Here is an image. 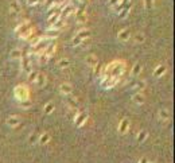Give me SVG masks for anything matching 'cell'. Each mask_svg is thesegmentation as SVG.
I'll use <instances>...</instances> for the list:
<instances>
[{
	"label": "cell",
	"instance_id": "obj_37",
	"mask_svg": "<svg viewBox=\"0 0 175 163\" xmlns=\"http://www.w3.org/2000/svg\"><path fill=\"white\" fill-rule=\"evenodd\" d=\"M36 74H38V73L32 70V72L30 73V74H28V82H30V84H35V80H36Z\"/></svg>",
	"mask_w": 175,
	"mask_h": 163
},
{
	"label": "cell",
	"instance_id": "obj_28",
	"mask_svg": "<svg viewBox=\"0 0 175 163\" xmlns=\"http://www.w3.org/2000/svg\"><path fill=\"white\" fill-rule=\"evenodd\" d=\"M48 142H50V135H48V133H43V135L39 136V140H38L39 144L44 146V144H47Z\"/></svg>",
	"mask_w": 175,
	"mask_h": 163
},
{
	"label": "cell",
	"instance_id": "obj_2",
	"mask_svg": "<svg viewBox=\"0 0 175 163\" xmlns=\"http://www.w3.org/2000/svg\"><path fill=\"white\" fill-rule=\"evenodd\" d=\"M15 35L19 36L20 39H24V40L31 39L32 35H34V28L31 27V23L30 22H22L20 24H18L15 28Z\"/></svg>",
	"mask_w": 175,
	"mask_h": 163
},
{
	"label": "cell",
	"instance_id": "obj_17",
	"mask_svg": "<svg viewBox=\"0 0 175 163\" xmlns=\"http://www.w3.org/2000/svg\"><path fill=\"white\" fill-rule=\"evenodd\" d=\"M66 26V23H65V20L62 18H59L54 24H51V26H48V28H53V30H62V28Z\"/></svg>",
	"mask_w": 175,
	"mask_h": 163
},
{
	"label": "cell",
	"instance_id": "obj_30",
	"mask_svg": "<svg viewBox=\"0 0 175 163\" xmlns=\"http://www.w3.org/2000/svg\"><path fill=\"white\" fill-rule=\"evenodd\" d=\"M61 18V12H57V14L48 16V26H51V24H54L57 20H58Z\"/></svg>",
	"mask_w": 175,
	"mask_h": 163
},
{
	"label": "cell",
	"instance_id": "obj_19",
	"mask_svg": "<svg viewBox=\"0 0 175 163\" xmlns=\"http://www.w3.org/2000/svg\"><path fill=\"white\" fill-rule=\"evenodd\" d=\"M48 61H50V57H48L46 53H39L38 54V63L42 65V66H44Z\"/></svg>",
	"mask_w": 175,
	"mask_h": 163
},
{
	"label": "cell",
	"instance_id": "obj_36",
	"mask_svg": "<svg viewBox=\"0 0 175 163\" xmlns=\"http://www.w3.org/2000/svg\"><path fill=\"white\" fill-rule=\"evenodd\" d=\"M19 104H20V107H22L23 109H28L31 107V100H24V101H19Z\"/></svg>",
	"mask_w": 175,
	"mask_h": 163
},
{
	"label": "cell",
	"instance_id": "obj_7",
	"mask_svg": "<svg viewBox=\"0 0 175 163\" xmlns=\"http://www.w3.org/2000/svg\"><path fill=\"white\" fill-rule=\"evenodd\" d=\"M88 119V113L86 112H78L77 113V116L74 117V124L76 127H82L85 124V121Z\"/></svg>",
	"mask_w": 175,
	"mask_h": 163
},
{
	"label": "cell",
	"instance_id": "obj_10",
	"mask_svg": "<svg viewBox=\"0 0 175 163\" xmlns=\"http://www.w3.org/2000/svg\"><path fill=\"white\" fill-rule=\"evenodd\" d=\"M20 11H22V8H20V4H19L18 0H12V2H10V12L12 15L14 16L19 15Z\"/></svg>",
	"mask_w": 175,
	"mask_h": 163
},
{
	"label": "cell",
	"instance_id": "obj_9",
	"mask_svg": "<svg viewBox=\"0 0 175 163\" xmlns=\"http://www.w3.org/2000/svg\"><path fill=\"white\" fill-rule=\"evenodd\" d=\"M132 85V89L135 92H143L145 88H147V82H145L144 80H139V81H133V82L131 84Z\"/></svg>",
	"mask_w": 175,
	"mask_h": 163
},
{
	"label": "cell",
	"instance_id": "obj_14",
	"mask_svg": "<svg viewBox=\"0 0 175 163\" xmlns=\"http://www.w3.org/2000/svg\"><path fill=\"white\" fill-rule=\"evenodd\" d=\"M132 101L136 105H143L145 103V96L143 95V92H136L135 95L132 96Z\"/></svg>",
	"mask_w": 175,
	"mask_h": 163
},
{
	"label": "cell",
	"instance_id": "obj_27",
	"mask_svg": "<svg viewBox=\"0 0 175 163\" xmlns=\"http://www.w3.org/2000/svg\"><path fill=\"white\" fill-rule=\"evenodd\" d=\"M166 73V66H163V65H158V68L154 70V76L155 77H162Z\"/></svg>",
	"mask_w": 175,
	"mask_h": 163
},
{
	"label": "cell",
	"instance_id": "obj_31",
	"mask_svg": "<svg viewBox=\"0 0 175 163\" xmlns=\"http://www.w3.org/2000/svg\"><path fill=\"white\" fill-rule=\"evenodd\" d=\"M158 115H159V119H162V120H168L170 119V113H168V111H166V109H160Z\"/></svg>",
	"mask_w": 175,
	"mask_h": 163
},
{
	"label": "cell",
	"instance_id": "obj_8",
	"mask_svg": "<svg viewBox=\"0 0 175 163\" xmlns=\"http://www.w3.org/2000/svg\"><path fill=\"white\" fill-rule=\"evenodd\" d=\"M77 8L73 6V4H67V6H65L62 10H61V18H67V16H70L71 14H74Z\"/></svg>",
	"mask_w": 175,
	"mask_h": 163
},
{
	"label": "cell",
	"instance_id": "obj_6",
	"mask_svg": "<svg viewBox=\"0 0 175 163\" xmlns=\"http://www.w3.org/2000/svg\"><path fill=\"white\" fill-rule=\"evenodd\" d=\"M22 70L26 73V74H30V73L32 72V66H31V61H30V58H28L27 55H22Z\"/></svg>",
	"mask_w": 175,
	"mask_h": 163
},
{
	"label": "cell",
	"instance_id": "obj_5",
	"mask_svg": "<svg viewBox=\"0 0 175 163\" xmlns=\"http://www.w3.org/2000/svg\"><path fill=\"white\" fill-rule=\"evenodd\" d=\"M89 36H90V31H89L88 28H85V30H82V31H78V32L76 34L74 38L71 39V46H73V47L80 46V44L82 43V40L88 39Z\"/></svg>",
	"mask_w": 175,
	"mask_h": 163
},
{
	"label": "cell",
	"instance_id": "obj_11",
	"mask_svg": "<svg viewBox=\"0 0 175 163\" xmlns=\"http://www.w3.org/2000/svg\"><path fill=\"white\" fill-rule=\"evenodd\" d=\"M59 92L62 93V95H65V96H70L71 93H73V86H71V84H69V82L61 84V85H59Z\"/></svg>",
	"mask_w": 175,
	"mask_h": 163
},
{
	"label": "cell",
	"instance_id": "obj_3",
	"mask_svg": "<svg viewBox=\"0 0 175 163\" xmlns=\"http://www.w3.org/2000/svg\"><path fill=\"white\" fill-rule=\"evenodd\" d=\"M30 89H28L26 85H18L14 89V96L18 101H24V100H30Z\"/></svg>",
	"mask_w": 175,
	"mask_h": 163
},
{
	"label": "cell",
	"instance_id": "obj_13",
	"mask_svg": "<svg viewBox=\"0 0 175 163\" xmlns=\"http://www.w3.org/2000/svg\"><path fill=\"white\" fill-rule=\"evenodd\" d=\"M131 38V31H129V28H124V30H121L119 34H117V39L120 40V42H127Z\"/></svg>",
	"mask_w": 175,
	"mask_h": 163
},
{
	"label": "cell",
	"instance_id": "obj_23",
	"mask_svg": "<svg viewBox=\"0 0 175 163\" xmlns=\"http://www.w3.org/2000/svg\"><path fill=\"white\" fill-rule=\"evenodd\" d=\"M141 63H135L133 65V68H132V70H131V76H133V77H137V76H140V73H141Z\"/></svg>",
	"mask_w": 175,
	"mask_h": 163
},
{
	"label": "cell",
	"instance_id": "obj_39",
	"mask_svg": "<svg viewBox=\"0 0 175 163\" xmlns=\"http://www.w3.org/2000/svg\"><path fill=\"white\" fill-rule=\"evenodd\" d=\"M42 0H26L27 6H36V4H39Z\"/></svg>",
	"mask_w": 175,
	"mask_h": 163
},
{
	"label": "cell",
	"instance_id": "obj_40",
	"mask_svg": "<svg viewBox=\"0 0 175 163\" xmlns=\"http://www.w3.org/2000/svg\"><path fill=\"white\" fill-rule=\"evenodd\" d=\"M139 163H148V159H147V158H145V156H143V158H140Z\"/></svg>",
	"mask_w": 175,
	"mask_h": 163
},
{
	"label": "cell",
	"instance_id": "obj_18",
	"mask_svg": "<svg viewBox=\"0 0 175 163\" xmlns=\"http://www.w3.org/2000/svg\"><path fill=\"white\" fill-rule=\"evenodd\" d=\"M66 103H67V105L70 107V109H78V107H80V104H78V100L76 99V97H67L66 99Z\"/></svg>",
	"mask_w": 175,
	"mask_h": 163
},
{
	"label": "cell",
	"instance_id": "obj_35",
	"mask_svg": "<svg viewBox=\"0 0 175 163\" xmlns=\"http://www.w3.org/2000/svg\"><path fill=\"white\" fill-rule=\"evenodd\" d=\"M38 140H39V136L36 135V133H32V135H30V137H28V143H30L31 146L38 143Z\"/></svg>",
	"mask_w": 175,
	"mask_h": 163
},
{
	"label": "cell",
	"instance_id": "obj_22",
	"mask_svg": "<svg viewBox=\"0 0 175 163\" xmlns=\"http://www.w3.org/2000/svg\"><path fill=\"white\" fill-rule=\"evenodd\" d=\"M58 35H59V31L53 30V28H48V30L46 31V34H44V36L48 39H55V38H58Z\"/></svg>",
	"mask_w": 175,
	"mask_h": 163
},
{
	"label": "cell",
	"instance_id": "obj_33",
	"mask_svg": "<svg viewBox=\"0 0 175 163\" xmlns=\"http://www.w3.org/2000/svg\"><path fill=\"white\" fill-rule=\"evenodd\" d=\"M93 70L96 72V74H97V77H100L101 74H103V70H104V68H103V65H101L100 62L96 65L94 68H93Z\"/></svg>",
	"mask_w": 175,
	"mask_h": 163
},
{
	"label": "cell",
	"instance_id": "obj_1",
	"mask_svg": "<svg viewBox=\"0 0 175 163\" xmlns=\"http://www.w3.org/2000/svg\"><path fill=\"white\" fill-rule=\"evenodd\" d=\"M124 72H125V62L121 59H116V61H112L111 63H108L104 68L103 74L105 77H119V78H121Z\"/></svg>",
	"mask_w": 175,
	"mask_h": 163
},
{
	"label": "cell",
	"instance_id": "obj_21",
	"mask_svg": "<svg viewBox=\"0 0 175 163\" xmlns=\"http://www.w3.org/2000/svg\"><path fill=\"white\" fill-rule=\"evenodd\" d=\"M55 51H57V44L51 42V43H50V44H48V46L46 47V50H44L43 53H46V54H47V55L51 58V57L55 54Z\"/></svg>",
	"mask_w": 175,
	"mask_h": 163
},
{
	"label": "cell",
	"instance_id": "obj_20",
	"mask_svg": "<svg viewBox=\"0 0 175 163\" xmlns=\"http://www.w3.org/2000/svg\"><path fill=\"white\" fill-rule=\"evenodd\" d=\"M35 84L38 85V86H40V88H43V86H44V84H46V76L42 74V73H38V74H36Z\"/></svg>",
	"mask_w": 175,
	"mask_h": 163
},
{
	"label": "cell",
	"instance_id": "obj_24",
	"mask_svg": "<svg viewBox=\"0 0 175 163\" xmlns=\"http://www.w3.org/2000/svg\"><path fill=\"white\" fill-rule=\"evenodd\" d=\"M70 59H67V58H62V59H59L58 61V68L59 69H67V68H70Z\"/></svg>",
	"mask_w": 175,
	"mask_h": 163
},
{
	"label": "cell",
	"instance_id": "obj_12",
	"mask_svg": "<svg viewBox=\"0 0 175 163\" xmlns=\"http://www.w3.org/2000/svg\"><path fill=\"white\" fill-rule=\"evenodd\" d=\"M129 120L128 119H123L120 121V124H119V133L120 135H125V133L128 132V129H129Z\"/></svg>",
	"mask_w": 175,
	"mask_h": 163
},
{
	"label": "cell",
	"instance_id": "obj_41",
	"mask_svg": "<svg viewBox=\"0 0 175 163\" xmlns=\"http://www.w3.org/2000/svg\"><path fill=\"white\" fill-rule=\"evenodd\" d=\"M148 163H150V162H148Z\"/></svg>",
	"mask_w": 175,
	"mask_h": 163
},
{
	"label": "cell",
	"instance_id": "obj_4",
	"mask_svg": "<svg viewBox=\"0 0 175 163\" xmlns=\"http://www.w3.org/2000/svg\"><path fill=\"white\" fill-rule=\"evenodd\" d=\"M51 40H53V39H48V38H46L44 35H43V36H39L38 42H36L35 44H32V54L38 55L39 53H43L44 50H46V47L51 43Z\"/></svg>",
	"mask_w": 175,
	"mask_h": 163
},
{
	"label": "cell",
	"instance_id": "obj_34",
	"mask_svg": "<svg viewBox=\"0 0 175 163\" xmlns=\"http://www.w3.org/2000/svg\"><path fill=\"white\" fill-rule=\"evenodd\" d=\"M154 6H155V2H154V0H144V8L147 11L152 10Z\"/></svg>",
	"mask_w": 175,
	"mask_h": 163
},
{
	"label": "cell",
	"instance_id": "obj_26",
	"mask_svg": "<svg viewBox=\"0 0 175 163\" xmlns=\"http://www.w3.org/2000/svg\"><path fill=\"white\" fill-rule=\"evenodd\" d=\"M133 40H135V43L137 44H141V43H144V40H145V36L143 32H136L135 36H133Z\"/></svg>",
	"mask_w": 175,
	"mask_h": 163
},
{
	"label": "cell",
	"instance_id": "obj_16",
	"mask_svg": "<svg viewBox=\"0 0 175 163\" xmlns=\"http://www.w3.org/2000/svg\"><path fill=\"white\" fill-rule=\"evenodd\" d=\"M85 63L88 65L90 69H93L96 66L97 63H99V58H97V55H94V54H90V55H88L86 58H85Z\"/></svg>",
	"mask_w": 175,
	"mask_h": 163
},
{
	"label": "cell",
	"instance_id": "obj_25",
	"mask_svg": "<svg viewBox=\"0 0 175 163\" xmlns=\"http://www.w3.org/2000/svg\"><path fill=\"white\" fill-rule=\"evenodd\" d=\"M22 55H23V53H22L20 49H14V50L10 53V57L12 59H20L22 58Z\"/></svg>",
	"mask_w": 175,
	"mask_h": 163
},
{
	"label": "cell",
	"instance_id": "obj_32",
	"mask_svg": "<svg viewBox=\"0 0 175 163\" xmlns=\"http://www.w3.org/2000/svg\"><path fill=\"white\" fill-rule=\"evenodd\" d=\"M54 104L53 103H47L46 105H44V113H47V115H50V113L54 112Z\"/></svg>",
	"mask_w": 175,
	"mask_h": 163
},
{
	"label": "cell",
	"instance_id": "obj_15",
	"mask_svg": "<svg viewBox=\"0 0 175 163\" xmlns=\"http://www.w3.org/2000/svg\"><path fill=\"white\" fill-rule=\"evenodd\" d=\"M6 123H7L8 127L15 128V127H18V125L20 124V117L19 116H8L7 120H6Z\"/></svg>",
	"mask_w": 175,
	"mask_h": 163
},
{
	"label": "cell",
	"instance_id": "obj_29",
	"mask_svg": "<svg viewBox=\"0 0 175 163\" xmlns=\"http://www.w3.org/2000/svg\"><path fill=\"white\" fill-rule=\"evenodd\" d=\"M147 137H148V132L144 131V129H141V131L139 132V135H137V142H139V143H143Z\"/></svg>",
	"mask_w": 175,
	"mask_h": 163
},
{
	"label": "cell",
	"instance_id": "obj_38",
	"mask_svg": "<svg viewBox=\"0 0 175 163\" xmlns=\"http://www.w3.org/2000/svg\"><path fill=\"white\" fill-rule=\"evenodd\" d=\"M121 3V0H109L108 2V4H109V7H112V8H115V7H117L119 4Z\"/></svg>",
	"mask_w": 175,
	"mask_h": 163
}]
</instances>
